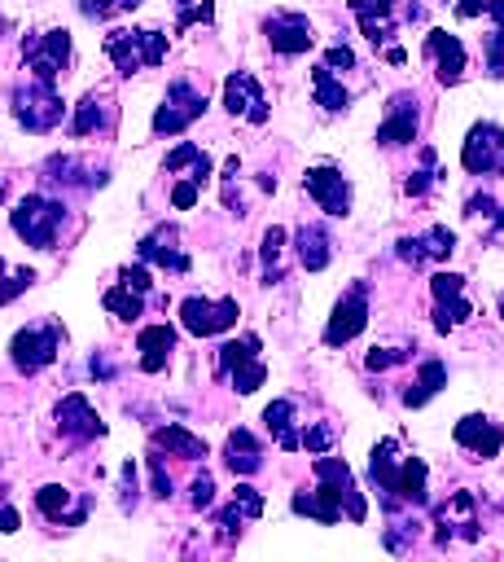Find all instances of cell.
<instances>
[{
	"label": "cell",
	"instance_id": "52a82bcc",
	"mask_svg": "<svg viewBox=\"0 0 504 562\" xmlns=\"http://www.w3.org/2000/svg\"><path fill=\"white\" fill-rule=\"evenodd\" d=\"M22 57L26 66L35 70L39 83H57V75L70 66V31H39V35H26L22 40Z\"/></svg>",
	"mask_w": 504,
	"mask_h": 562
},
{
	"label": "cell",
	"instance_id": "d590c367",
	"mask_svg": "<svg viewBox=\"0 0 504 562\" xmlns=\"http://www.w3.org/2000/svg\"><path fill=\"white\" fill-rule=\"evenodd\" d=\"M105 123H110L105 97H101V92H88V97L79 101L75 119H70V132H75V136H88V132H96V127H105Z\"/></svg>",
	"mask_w": 504,
	"mask_h": 562
},
{
	"label": "cell",
	"instance_id": "5b68a950",
	"mask_svg": "<svg viewBox=\"0 0 504 562\" xmlns=\"http://www.w3.org/2000/svg\"><path fill=\"white\" fill-rule=\"evenodd\" d=\"M61 351V325L57 321H44V325H26L13 334L9 342V356H13V369L18 373H39L44 364H53Z\"/></svg>",
	"mask_w": 504,
	"mask_h": 562
},
{
	"label": "cell",
	"instance_id": "ee69618b",
	"mask_svg": "<svg viewBox=\"0 0 504 562\" xmlns=\"http://www.w3.org/2000/svg\"><path fill=\"white\" fill-rule=\"evenodd\" d=\"M482 53H486V70H491L495 79H504V26L482 40Z\"/></svg>",
	"mask_w": 504,
	"mask_h": 562
},
{
	"label": "cell",
	"instance_id": "681fc988",
	"mask_svg": "<svg viewBox=\"0 0 504 562\" xmlns=\"http://www.w3.org/2000/svg\"><path fill=\"white\" fill-rule=\"evenodd\" d=\"M197 198H202V189H197L193 180H180V184L171 189V206H175V211H188V206H197Z\"/></svg>",
	"mask_w": 504,
	"mask_h": 562
},
{
	"label": "cell",
	"instance_id": "ba28073f",
	"mask_svg": "<svg viewBox=\"0 0 504 562\" xmlns=\"http://www.w3.org/2000/svg\"><path fill=\"white\" fill-rule=\"evenodd\" d=\"M202 110H206V92L193 88V83H184V79H175V83L167 88L162 105L153 110V132H158V136H175V132H184L193 119H202Z\"/></svg>",
	"mask_w": 504,
	"mask_h": 562
},
{
	"label": "cell",
	"instance_id": "f35d334b",
	"mask_svg": "<svg viewBox=\"0 0 504 562\" xmlns=\"http://www.w3.org/2000/svg\"><path fill=\"white\" fill-rule=\"evenodd\" d=\"M289 505H294V514H307V518H316V522H324V527L342 522V518H337V514H333L316 492H294V501H289Z\"/></svg>",
	"mask_w": 504,
	"mask_h": 562
},
{
	"label": "cell",
	"instance_id": "8fae6325",
	"mask_svg": "<svg viewBox=\"0 0 504 562\" xmlns=\"http://www.w3.org/2000/svg\"><path fill=\"white\" fill-rule=\"evenodd\" d=\"M364 325H368V285L355 281V285L333 303V316H329V325H324V342H329V347H342V342H351Z\"/></svg>",
	"mask_w": 504,
	"mask_h": 562
},
{
	"label": "cell",
	"instance_id": "f907efd6",
	"mask_svg": "<svg viewBox=\"0 0 504 562\" xmlns=\"http://www.w3.org/2000/svg\"><path fill=\"white\" fill-rule=\"evenodd\" d=\"M324 66H329V70H351V66H355V53H351L346 44H333V48L324 53Z\"/></svg>",
	"mask_w": 504,
	"mask_h": 562
},
{
	"label": "cell",
	"instance_id": "4fadbf2b",
	"mask_svg": "<svg viewBox=\"0 0 504 562\" xmlns=\"http://www.w3.org/2000/svg\"><path fill=\"white\" fill-rule=\"evenodd\" d=\"M302 189L316 198V206H320L324 215H333V220L351 215V180H346L337 167H311V171L302 176Z\"/></svg>",
	"mask_w": 504,
	"mask_h": 562
},
{
	"label": "cell",
	"instance_id": "603a6c76",
	"mask_svg": "<svg viewBox=\"0 0 504 562\" xmlns=\"http://www.w3.org/2000/svg\"><path fill=\"white\" fill-rule=\"evenodd\" d=\"M434 518H438V527H443L438 540H447L451 527H456L465 540H478V509H473V496H469V492H451V496L438 505Z\"/></svg>",
	"mask_w": 504,
	"mask_h": 562
},
{
	"label": "cell",
	"instance_id": "bcb514c9",
	"mask_svg": "<svg viewBox=\"0 0 504 562\" xmlns=\"http://www.w3.org/2000/svg\"><path fill=\"white\" fill-rule=\"evenodd\" d=\"M469 220H495V228H504V206L491 202V198H469Z\"/></svg>",
	"mask_w": 504,
	"mask_h": 562
},
{
	"label": "cell",
	"instance_id": "ab89813d",
	"mask_svg": "<svg viewBox=\"0 0 504 562\" xmlns=\"http://www.w3.org/2000/svg\"><path fill=\"white\" fill-rule=\"evenodd\" d=\"M31 281H35V272H31V268H9V263L0 259V307H4L9 299H18Z\"/></svg>",
	"mask_w": 504,
	"mask_h": 562
},
{
	"label": "cell",
	"instance_id": "d6a6232c",
	"mask_svg": "<svg viewBox=\"0 0 504 562\" xmlns=\"http://www.w3.org/2000/svg\"><path fill=\"white\" fill-rule=\"evenodd\" d=\"M311 97H316V105H324L329 114H337V110H346V105H351V92L333 79V70H329L324 61L311 70Z\"/></svg>",
	"mask_w": 504,
	"mask_h": 562
},
{
	"label": "cell",
	"instance_id": "74e56055",
	"mask_svg": "<svg viewBox=\"0 0 504 562\" xmlns=\"http://www.w3.org/2000/svg\"><path fill=\"white\" fill-rule=\"evenodd\" d=\"M280 255H285V228H267L263 233V277L267 281H280Z\"/></svg>",
	"mask_w": 504,
	"mask_h": 562
},
{
	"label": "cell",
	"instance_id": "f6af8a7d",
	"mask_svg": "<svg viewBox=\"0 0 504 562\" xmlns=\"http://www.w3.org/2000/svg\"><path fill=\"white\" fill-rule=\"evenodd\" d=\"M210 13H215V4H210V0H188V4H180L175 31H188L193 22H210Z\"/></svg>",
	"mask_w": 504,
	"mask_h": 562
},
{
	"label": "cell",
	"instance_id": "ffe728a7",
	"mask_svg": "<svg viewBox=\"0 0 504 562\" xmlns=\"http://www.w3.org/2000/svg\"><path fill=\"white\" fill-rule=\"evenodd\" d=\"M425 53L438 66V83H460L465 79V44L451 31H429L425 35Z\"/></svg>",
	"mask_w": 504,
	"mask_h": 562
},
{
	"label": "cell",
	"instance_id": "4dcf8cb0",
	"mask_svg": "<svg viewBox=\"0 0 504 562\" xmlns=\"http://www.w3.org/2000/svg\"><path fill=\"white\" fill-rule=\"evenodd\" d=\"M425 479H429L425 461H421V457H403V461H399V479H394L399 505H425V501H429V492H425Z\"/></svg>",
	"mask_w": 504,
	"mask_h": 562
},
{
	"label": "cell",
	"instance_id": "6da1fadb",
	"mask_svg": "<svg viewBox=\"0 0 504 562\" xmlns=\"http://www.w3.org/2000/svg\"><path fill=\"white\" fill-rule=\"evenodd\" d=\"M316 496L342 518V509H346V518L351 522H364V514H368V505H364V496H359V487H355V474H351V465L342 461V457H316Z\"/></svg>",
	"mask_w": 504,
	"mask_h": 562
},
{
	"label": "cell",
	"instance_id": "44dd1931",
	"mask_svg": "<svg viewBox=\"0 0 504 562\" xmlns=\"http://www.w3.org/2000/svg\"><path fill=\"white\" fill-rule=\"evenodd\" d=\"M456 250V233L451 228H443V224H434L429 233H421V237H399V259L403 263H429V259H447Z\"/></svg>",
	"mask_w": 504,
	"mask_h": 562
},
{
	"label": "cell",
	"instance_id": "1f68e13d",
	"mask_svg": "<svg viewBox=\"0 0 504 562\" xmlns=\"http://www.w3.org/2000/svg\"><path fill=\"white\" fill-rule=\"evenodd\" d=\"M443 386H447V364H443V360H425L421 373H416V382L403 391V404H408V408H421V404H429Z\"/></svg>",
	"mask_w": 504,
	"mask_h": 562
},
{
	"label": "cell",
	"instance_id": "b9f144b4",
	"mask_svg": "<svg viewBox=\"0 0 504 562\" xmlns=\"http://www.w3.org/2000/svg\"><path fill=\"white\" fill-rule=\"evenodd\" d=\"M429 184H434V149L425 145V149H421V167H416V171L408 176V184H403V189H408L412 198H421V193H425Z\"/></svg>",
	"mask_w": 504,
	"mask_h": 562
},
{
	"label": "cell",
	"instance_id": "7dc6e473",
	"mask_svg": "<svg viewBox=\"0 0 504 562\" xmlns=\"http://www.w3.org/2000/svg\"><path fill=\"white\" fill-rule=\"evenodd\" d=\"M329 443H333V430L329 426H307L298 435V448H307V452H329Z\"/></svg>",
	"mask_w": 504,
	"mask_h": 562
},
{
	"label": "cell",
	"instance_id": "8992f818",
	"mask_svg": "<svg viewBox=\"0 0 504 562\" xmlns=\"http://www.w3.org/2000/svg\"><path fill=\"white\" fill-rule=\"evenodd\" d=\"M13 114L26 132H53L66 119V101L53 92V83H26L13 92Z\"/></svg>",
	"mask_w": 504,
	"mask_h": 562
},
{
	"label": "cell",
	"instance_id": "3957f363",
	"mask_svg": "<svg viewBox=\"0 0 504 562\" xmlns=\"http://www.w3.org/2000/svg\"><path fill=\"white\" fill-rule=\"evenodd\" d=\"M105 57L118 66V75H136V70H149L167 57V35L153 31V26H140V31H110L105 35Z\"/></svg>",
	"mask_w": 504,
	"mask_h": 562
},
{
	"label": "cell",
	"instance_id": "277c9868",
	"mask_svg": "<svg viewBox=\"0 0 504 562\" xmlns=\"http://www.w3.org/2000/svg\"><path fill=\"white\" fill-rule=\"evenodd\" d=\"M219 378H228L241 395H250L267 382V364L259 360V338L254 334H241V338L219 347Z\"/></svg>",
	"mask_w": 504,
	"mask_h": 562
},
{
	"label": "cell",
	"instance_id": "c3c4849f",
	"mask_svg": "<svg viewBox=\"0 0 504 562\" xmlns=\"http://www.w3.org/2000/svg\"><path fill=\"white\" fill-rule=\"evenodd\" d=\"M188 492H193V496H188L193 509H210V505H215V479H210V474H197Z\"/></svg>",
	"mask_w": 504,
	"mask_h": 562
},
{
	"label": "cell",
	"instance_id": "816d5d0a",
	"mask_svg": "<svg viewBox=\"0 0 504 562\" xmlns=\"http://www.w3.org/2000/svg\"><path fill=\"white\" fill-rule=\"evenodd\" d=\"M123 285H131V290H140V294H149V268L145 263H136V268H123Z\"/></svg>",
	"mask_w": 504,
	"mask_h": 562
},
{
	"label": "cell",
	"instance_id": "60d3db41",
	"mask_svg": "<svg viewBox=\"0 0 504 562\" xmlns=\"http://www.w3.org/2000/svg\"><path fill=\"white\" fill-rule=\"evenodd\" d=\"M403 360H412L408 347H373V351L364 356V369L381 373V369H394V364H403Z\"/></svg>",
	"mask_w": 504,
	"mask_h": 562
},
{
	"label": "cell",
	"instance_id": "6f0895ef",
	"mask_svg": "<svg viewBox=\"0 0 504 562\" xmlns=\"http://www.w3.org/2000/svg\"><path fill=\"white\" fill-rule=\"evenodd\" d=\"M175 4H188V0H175Z\"/></svg>",
	"mask_w": 504,
	"mask_h": 562
},
{
	"label": "cell",
	"instance_id": "7402d4cb",
	"mask_svg": "<svg viewBox=\"0 0 504 562\" xmlns=\"http://www.w3.org/2000/svg\"><path fill=\"white\" fill-rule=\"evenodd\" d=\"M35 509H39L44 518L61 522V527H75V522H83L88 501L75 505V492H70V487H61V483H44V487L35 492Z\"/></svg>",
	"mask_w": 504,
	"mask_h": 562
},
{
	"label": "cell",
	"instance_id": "4316f807",
	"mask_svg": "<svg viewBox=\"0 0 504 562\" xmlns=\"http://www.w3.org/2000/svg\"><path fill=\"white\" fill-rule=\"evenodd\" d=\"M224 461H228L232 474H254V470L263 465V443H259L245 426H237V430L228 435V443H224Z\"/></svg>",
	"mask_w": 504,
	"mask_h": 562
},
{
	"label": "cell",
	"instance_id": "836d02e7",
	"mask_svg": "<svg viewBox=\"0 0 504 562\" xmlns=\"http://www.w3.org/2000/svg\"><path fill=\"white\" fill-rule=\"evenodd\" d=\"M153 448H167L171 457H184V461L206 457V439L188 435L184 426H162V430H153Z\"/></svg>",
	"mask_w": 504,
	"mask_h": 562
},
{
	"label": "cell",
	"instance_id": "83f0119b",
	"mask_svg": "<svg viewBox=\"0 0 504 562\" xmlns=\"http://www.w3.org/2000/svg\"><path fill=\"white\" fill-rule=\"evenodd\" d=\"M180 167H188V176H184V180H193L197 189L210 180V154H206V149H197L193 140H180V145L167 154V162H162V171H180Z\"/></svg>",
	"mask_w": 504,
	"mask_h": 562
},
{
	"label": "cell",
	"instance_id": "d6986e66",
	"mask_svg": "<svg viewBox=\"0 0 504 562\" xmlns=\"http://www.w3.org/2000/svg\"><path fill=\"white\" fill-rule=\"evenodd\" d=\"M351 13L359 18V31L373 48H386L394 40V0H351Z\"/></svg>",
	"mask_w": 504,
	"mask_h": 562
},
{
	"label": "cell",
	"instance_id": "d4e9b609",
	"mask_svg": "<svg viewBox=\"0 0 504 562\" xmlns=\"http://www.w3.org/2000/svg\"><path fill=\"white\" fill-rule=\"evenodd\" d=\"M368 474H373V487L381 492V505L386 509H399V492H394V479H399V457H394V439H381L368 457Z\"/></svg>",
	"mask_w": 504,
	"mask_h": 562
},
{
	"label": "cell",
	"instance_id": "9c48e42d",
	"mask_svg": "<svg viewBox=\"0 0 504 562\" xmlns=\"http://www.w3.org/2000/svg\"><path fill=\"white\" fill-rule=\"evenodd\" d=\"M460 162L473 176H504V127L500 123L469 127V136L460 145Z\"/></svg>",
	"mask_w": 504,
	"mask_h": 562
},
{
	"label": "cell",
	"instance_id": "484cf974",
	"mask_svg": "<svg viewBox=\"0 0 504 562\" xmlns=\"http://www.w3.org/2000/svg\"><path fill=\"white\" fill-rule=\"evenodd\" d=\"M136 351H140V369H145V373L167 369V360H171V351H175V329H171V325H145V329L136 334Z\"/></svg>",
	"mask_w": 504,
	"mask_h": 562
},
{
	"label": "cell",
	"instance_id": "f1b7e54d",
	"mask_svg": "<svg viewBox=\"0 0 504 562\" xmlns=\"http://www.w3.org/2000/svg\"><path fill=\"white\" fill-rule=\"evenodd\" d=\"M294 241H298V259H302V268H307V272L329 268L333 250H329V233H324L320 224H302V228L294 233Z\"/></svg>",
	"mask_w": 504,
	"mask_h": 562
},
{
	"label": "cell",
	"instance_id": "2e32d148",
	"mask_svg": "<svg viewBox=\"0 0 504 562\" xmlns=\"http://www.w3.org/2000/svg\"><path fill=\"white\" fill-rule=\"evenodd\" d=\"M416 136V97L412 92H394L386 105V119L377 127V145H408Z\"/></svg>",
	"mask_w": 504,
	"mask_h": 562
},
{
	"label": "cell",
	"instance_id": "680465c9",
	"mask_svg": "<svg viewBox=\"0 0 504 562\" xmlns=\"http://www.w3.org/2000/svg\"><path fill=\"white\" fill-rule=\"evenodd\" d=\"M500 312H504V299H500Z\"/></svg>",
	"mask_w": 504,
	"mask_h": 562
},
{
	"label": "cell",
	"instance_id": "cb8c5ba5",
	"mask_svg": "<svg viewBox=\"0 0 504 562\" xmlns=\"http://www.w3.org/2000/svg\"><path fill=\"white\" fill-rule=\"evenodd\" d=\"M175 228H153L149 237H140V259L145 263H158V268H171V272H188V255L175 246Z\"/></svg>",
	"mask_w": 504,
	"mask_h": 562
},
{
	"label": "cell",
	"instance_id": "7a4b0ae2",
	"mask_svg": "<svg viewBox=\"0 0 504 562\" xmlns=\"http://www.w3.org/2000/svg\"><path fill=\"white\" fill-rule=\"evenodd\" d=\"M9 220H13V233H18L26 246H35V250H53L57 228L66 224V206L53 202V198H44V193H26V198L9 211Z\"/></svg>",
	"mask_w": 504,
	"mask_h": 562
},
{
	"label": "cell",
	"instance_id": "9a60e30c",
	"mask_svg": "<svg viewBox=\"0 0 504 562\" xmlns=\"http://www.w3.org/2000/svg\"><path fill=\"white\" fill-rule=\"evenodd\" d=\"M224 105H228V114H241L250 123H267V97L250 70H232L224 79Z\"/></svg>",
	"mask_w": 504,
	"mask_h": 562
},
{
	"label": "cell",
	"instance_id": "ac0fdd59",
	"mask_svg": "<svg viewBox=\"0 0 504 562\" xmlns=\"http://www.w3.org/2000/svg\"><path fill=\"white\" fill-rule=\"evenodd\" d=\"M451 435H456V443H460V448H469V452H473V457H482V461H486V457H495V452L504 448V430H500L491 417H478V413L460 417Z\"/></svg>",
	"mask_w": 504,
	"mask_h": 562
},
{
	"label": "cell",
	"instance_id": "db71d44e",
	"mask_svg": "<svg viewBox=\"0 0 504 562\" xmlns=\"http://www.w3.org/2000/svg\"><path fill=\"white\" fill-rule=\"evenodd\" d=\"M486 9V0H456V18H478Z\"/></svg>",
	"mask_w": 504,
	"mask_h": 562
},
{
	"label": "cell",
	"instance_id": "f546056e",
	"mask_svg": "<svg viewBox=\"0 0 504 562\" xmlns=\"http://www.w3.org/2000/svg\"><path fill=\"white\" fill-rule=\"evenodd\" d=\"M263 426H267V435L276 439V448H280V452H294V448H298V430H294V400H272V404L263 408Z\"/></svg>",
	"mask_w": 504,
	"mask_h": 562
},
{
	"label": "cell",
	"instance_id": "11a10c76",
	"mask_svg": "<svg viewBox=\"0 0 504 562\" xmlns=\"http://www.w3.org/2000/svg\"><path fill=\"white\" fill-rule=\"evenodd\" d=\"M0 531H18V509L13 505H0Z\"/></svg>",
	"mask_w": 504,
	"mask_h": 562
},
{
	"label": "cell",
	"instance_id": "7c38bea8",
	"mask_svg": "<svg viewBox=\"0 0 504 562\" xmlns=\"http://www.w3.org/2000/svg\"><path fill=\"white\" fill-rule=\"evenodd\" d=\"M429 290H434V325L438 329H456L473 316V303L465 299V277L460 272H434Z\"/></svg>",
	"mask_w": 504,
	"mask_h": 562
},
{
	"label": "cell",
	"instance_id": "5bb4252c",
	"mask_svg": "<svg viewBox=\"0 0 504 562\" xmlns=\"http://www.w3.org/2000/svg\"><path fill=\"white\" fill-rule=\"evenodd\" d=\"M263 35L272 44V53H285V57H298L316 44V31H311V18L307 13H272L263 22Z\"/></svg>",
	"mask_w": 504,
	"mask_h": 562
},
{
	"label": "cell",
	"instance_id": "e575fe53",
	"mask_svg": "<svg viewBox=\"0 0 504 562\" xmlns=\"http://www.w3.org/2000/svg\"><path fill=\"white\" fill-rule=\"evenodd\" d=\"M263 514V496L254 492V487H237V496H232V505L219 514V527H224V536H232V531H241V522L245 518H259Z\"/></svg>",
	"mask_w": 504,
	"mask_h": 562
},
{
	"label": "cell",
	"instance_id": "9f6ffc18",
	"mask_svg": "<svg viewBox=\"0 0 504 562\" xmlns=\"http://www.w3.org/2000/svg\"><path fill=\"white\" fill-rule=\"evenodd\" d=\"M482 13H491V18L504 26V0H486V9H482Z\"/></svg>",
	"mask_w": 504,
	"mask_h": 562
},
{
	"label": "cell",
	"instance_id": "e0dca14e",
	"mask_svg": "<svg viewBox=\"0 0 504 562\" xmlns=\"http://www.w3.org/2000/svg\"><path fill=\"white\" fill-rule=\"evenodd\" d=\"M57 426H61V435H70V439H101V435H105V422L96 417V408H92L79 391H70V395L57 404Z\"/></svg>",
	"mask_w": 504,
	"mask_h": 562
},
{
	"label": "cell",
	"instance_id": "30bf717a",
	"mask_svg": "<svg viewBox=\"0 0 504 562\" xmlns=\"http://www.w3.org/2000/svg\"><path fill=\"white\" fill-rule=\"evenodd\" d=\"M241 316L237 299H184L180 303V325L197 338H210V334H224L232 329Z\"/></svg>",
	"mask_w": 504,
	"mask_h": 562
},
{
	"label": "cell",
	"instance_id": "8d00e7d4",
	"mask_svg": "<svg viewBox=\"0 0 504 562\" xmlns=\"http://www.w3.org/2000/svg\"><path fill=\"white\" fill-rule=\"evenodd\" d=\"M101 303H105V312H114L118 321H136V316L145 312V294H140V290H131V285H123V281H118V285H110Z\"/></svg>",
	"mask_w": 504,
	"mask_h": 562
},
{
	"label": "cell",
	"instance_id": "f5cc1de1",
	"mask_svg": "<svg viewBox=\"0 0 504 562\" xmlns=\"http://www.w3.org/2000/svg\"><path fill=\"white\" fill-rule=\"evenodd\" d=\"M149 470H153V496H171V474L162 470V457H149Z\"/></svg>",
	"mask_w": 504,
	"mask_h": 562
},
{
	"label": "cell",
	"instance_id": "7bdbcfd3",
	"mask_svg": "<svg viewBox=\"0 0 504 562\" xmlns=\"http://www.w3.org/2000/svg\"><path fill=\"white\" fill-rule=\"evenodd\" d=\"M140 0H79V13L83 18H110V13H127V9H136Z\"/></svg>",
	"mask_w": 504,
	"mask_h": 562
}]
</instances>
